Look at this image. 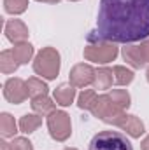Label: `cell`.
<instances>
[{
	"mask_svg": "<svg viewBox=\"0 0 149 150\" xmlns=\"http://www.w3.org/2000/svg\"><path fill=\"white\" fill-rule=\"evenodd\" d=\"M97 37L116 44H133L149 37V0H100Z\"/></svg>",
	"mask_w": 149,
	"mask_h": 150,
	"instance_id": "cell-1",
	"label": "cell"
},
{
	"mask_svg": "<svg viewBox=\"0 0 149 150\" xmlns=\"http://www.w3.org/2000/svg\"><path fill=\"white\" fill-rule=\"evenodd\" d=\"M88 150H133V147L123 133L105 129L93 136Z\"/></svg>",
	"mask_w": 149,
	"mask_h": 150,
	"instance_id": "cell-2",
	"label": "cell"
}]
</instances>
